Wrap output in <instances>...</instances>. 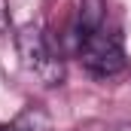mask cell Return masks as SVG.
I'll use <instances>...</instances> for the list:
<instances>
[{"instance_id":"6","label":"cell","mask_w":131,"mask_h":131,"mask_svg":"<svg viewBox=\"0 0 131 131\" xmlns=\"http://www.w3.org/2000/svg\"><path fill=\"white\" fill-rule=\"evenodd\" d=\"M113 131H131V125H122V128H113Z\"/></svg>"},{"instance_id":"7","label":"cell","mask_w":131,"mask_h":131,"mask_svg":"<svg viewBox=\"0 0 131 131\" xmlns=\"http://www.w3.org/2000/svg\"><path fill=\"white\" fill-rule=\"evenodd\" d=\"M6 128H9V125H0V131H6Z\"/></svg>"},{"instance_id":"5","label":"cell","mask_w":131,"mask_h":131,"mask_svg":"<svg viewBox=\"0 0 131 131\" xmlns=\"http://www.w3.org/2000/svg\"><path fill=\"white\" fill-rule=\"evenodd\" d=\"M9 31V0H0V34Z\"/></svg>"},{"instance_id":"1","label":"cell","mask_w":131,"mask_h":131,"mask_svg":"<svg viewBox=\"0 0 131 131\" xmlns=\"http://www.w3.org/2000/svg\"><path fill=\"white\" fill-rule=\"evenodd\" d=\"M15 49H18L21 67L31 76H37L43 85H61L64 82V61L52 49L49 37L40 25H25L15 34Z\"/></svg>"},{"instance_id":"3","label":"cell","mask_w":131,"mask_h":131,"mask_svg":"<svg viewBox=\"0 0 131 131\" xmlns=\"http://www.w3.org/2000/svg\"><path fill=\"white\" fill-rule=\"evenodd\" d=\"M104 18H107V3L104 0H82L79 3V21H76V40L101 31Z\"/></svg>"},{"instance_id":"2","label":"cell","mask_w":131,"mask_h":131,"mask_svg":"<svg viewBox=\"0 0 131 131\" xmlns=\"http://www.w3.org/2000/svg\"><path fill=\"white\" fill-rule=\"evenodd\" d=\"M76 58L92 76H116L125 70V49L122 37L107 28L76 40Z\"/></svg>"},{"instance_id":"4","label":"cell","mask_w":131,"mask_h":131,"mask_svg":"<svg viewBox=\"0 0 131 131\" xmlns=\"http://www.w3.org/2000/svg\"><path fill=\"white\" fill-rule=\"evenodd\" d=\"M6 131H52V116H49L46 107L31 104V107H25V110L9 122Z\"/></svg>"}]
</instances>
